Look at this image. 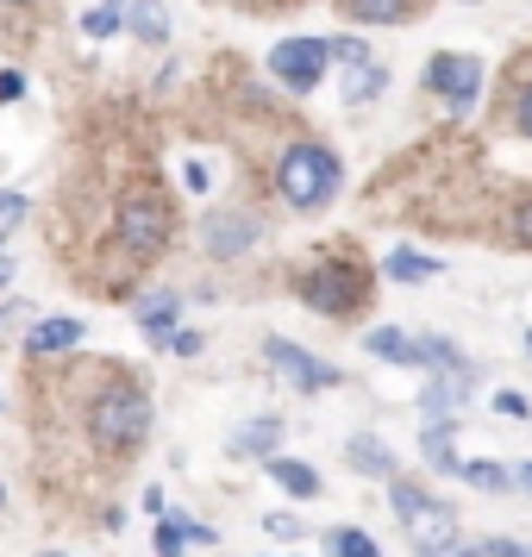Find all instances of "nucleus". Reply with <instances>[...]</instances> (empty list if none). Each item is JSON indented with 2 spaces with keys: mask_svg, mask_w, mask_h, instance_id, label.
I'll use <instances>...</instances> for the list:
<instances>
[{
  "mask_svg": "<svg viewBox=\"0 0 532 557\" xmlns=\"http://www.w3.org/2000/svg\"><path fill=\"white\" fill-rule=\"evenodd\" d=\"M7 282H13V263H7V257H0V288H7Z\"/></svg>",
  "mask_w": 532,
  "mask_h": 557,
  "instance_id": "ea45409f",
  "label": "nucleus"
},
{
  "mask_svg": "<svg viewBox=\"0 0 532 557\" xmlns=\"http://www.w3.org/2000/svg\"><path fill=\"white\" fill-rule=\"evenodd\" d=\"M32 557H63V552H32Z\"/></svg>",
  "mask_w": 532,
  "mask_h": 557,
  "instance_id": "79ce46f5",
  "label": "nucleus"
},
{
  "mask_svg": "<svg viewBox=\"0 0 532 557\" xmlns=\"http://www.w3.org/2000/svg\"><path fill=\"white\" fill-rule=\"evenodd\" d=\"M338 7H345V20H357V26H401V20H413L420 0H338Z\"/></svg>",
  "mask_w": 532,
  "mask_h": 557,
  "instance_id": "2eb2a0df",
  "label": "nucleus"
},
{
  "mask_svg": "<svg viewBox=\"0 0 532 557\" xmlns=\"http://www.w3.org/2000/svg\"><path fill=\"white\" fill-rule=\"evenodd\" d=\"M263 357H270V363L282 370V382H288V388H301V395H320V388H338V382H345V370H332L326 357L301 351V345H288V338H270Z\"/></svg>",
  "mask_w": 532,
  "mask_h": 557,
  "instance_id": "0eeeda50",
  "label": "nucleus"
},
{
  "mask_svg": "<svg viewBox=\"0 0 532 557\" xmlns=\"http://www.w3.org/2000/svg\"><path fill=\"white\" fill-rule=\"evenodd\" d=\"M482 76H488V70H482V57H470V51H438L426 63V88L451 107V113H470V107H477Z\"/></svg>",
  "mask_w": 532,
  "mask_h": 557,
  "instance_id": "423d86ee",
  "label": "nucleus"
},
{
  "mask_svg": "<svg viewBox=\"0 0 532 557\" xmlns=\"http://www.w3.org/2000/svg\"><path fill=\"white\" fill-rule=\"evenodd\" d=\"M382 88H388V70H382L376 57H370L363 70H351V76H345V107L370 101V95H382Z\"/></svg>",
  "mask_w": 532,
  "mask_h": 557,
  "instance_id": "b1692460",
  "label": "nucleus"
},
{
  "mask_svg": "<svg viewBox=\"0 0 532 557\" xmlns=\"http://www.w3.org/2000/svg\"><path fill=\"white\" fill-rule=\"evenodd\" d=\"M276 445H282V420H276V413H257L251 426H238V432H232V445H226V451H232V457H270Z\"/></svg>",
  "mask_w": 532,
  "mask_h": 557,
  "instance_id": "4468645a",
  "label": "nucleus"
},
{
  "mask_svg": "<svg viewBox=\"0 0 532 557\" xmlns=\"http://www.w3.org/2000/svg\"><path fill=\"white\" fill-rule=\"evenodd\" d=\"M514 488H527V495H532V463H520V470H514Z\"/></svg>",
  "mask_w": 532,
  "mask_h": 557,
  "instance_id": "4c0bfd02",
  "label": "nucleus"
},
{
  "mask_svg": "<svg viewBox=\"0 0 532 557\" xmlns=\"http://www.w3.org/2000/svg\"><path fill=\"white\" fill-rule=\"evenodd\" d=\"M326 51L338 57V63H351V70H363V63H370V45H363V38H351V32H345V38H326Z\"/></svg>",
  "mask_w": 532,
  "mask_h": 557,
  "instance_id": "cd10ccee",
  "label": "nucleus"
},
{
  "mask_svg": "<svg viewBox=\"0 0 532 557\" xmlns=\"http://www.w3.org/2000/svg\"><path fill=\"white\" fill-rule=\"evenodd\" d=\"M170 351H176V357H201V332H176V338H170Z\"/></svg>",
  "mask_w": 532,
  "mask_h": 557,
  "instance_id": "c9c22d12",
  "label": "nucleus"
},
{
  "mask_svg": "<svg viewBox=\"0 0 532 557\" xmlns=\"http://www.w3.org/2000/svg\"><path fill=\"white\" fill-rule=\"evenodd\" d=\"M470 388H477V370H432L426 395H420L426 426H457V413H463V401H470Z\"/></svg>",
  "mask_w": 532,
  "mask_h": 557,
  "instance_id": "6e6552de",
  "label": "nucleus"
},
{
  "mask_svg": "<svg viewBox=\"0 0 532 557\" xmlns=\"http://www.w3.org/2000/svg\"><path fill=\"white\" fill-rule=\"evenodd\" d=\"M126 7L132 0H95V7L82 13V32H88V38H113V32L126 26Z\"/></svg>",
  "mask_w": 532,
  "mask_h": 557,
  "instance_id": "5701e85b",
  "label": "nucleus"
},
{
  "mask_svg": "<svg viewBox=\"0 0 532 557\" xmlns=\"http://www.w3.org/2000/svg\"><path fill=\"white\" fill-rule=\"evenodd\" d=\"M176 313H182L176 295H151V301H138V332H145L151 345H170V338H176Z\"/></svg>",
  "mask_w": 532,
  "mask_h": 557,
  "instance_id": "dca6fc26",
  "label": "nucleus"
},
{
  "mask_svg": "<svg viewBox=\"0 0 532 557\" xmlns=\"http://www.w3.org/2000/svg\"><path fill=\"white\" fill-rule=\"evenodd\" d=\"M482 557H532V545H520V539H488Z\"/></svg>",
  "mask_w": 532,
  "mask_h": 557,
  "instance_id": "72a5a7b5",
  "label": "nucleus"
},
{
  "mask_svg": "<svg viewBox=\"0 0 532 557\" xmlns=\"http://www.w3.org/2000/svg\"><path fill=\"white\" fill-rule=\"evenodd\" d=\"M388 507H395V520H401V527H413V520H420L426 507H438V495H432L426 482L395 476V482H388Z\"/></svg>",
  "mask_w": 532,
  "mask_h": 557,
  "instance_id": "a211bd4d",
  "label": "nucleus"
},
{
  "mask_svg": "<svg viewBox=\"0 0 532 557\" xmlns=\"http://www.w3.org/2000/svg\"><path fill=\"white\" fill-rule=\"evenodd\" d=\"M7 320H20V307H0V326H7Z\"/></svg>",
  "mask_w": 532,
  "mask_h": 557,
  "instance_id": "a19ab883",
  "label": "nucleus"
},
{
  "mask_svg": "<svg viewBox=\"0 0 532 557\" xmlns=\"http://www.w3.org/2000/svg\"><path fill=\"white\" fill-rule=\"evenodd\" d=\"M326 557H382V552H376V539H370L363 527H338L326 539Z\"/></svg>",
  "mask_w": 532,
  "mask_h": 557,
  "instance_id": "393cba45",
  "label": "nucleus"
},
{
  "mask_svg": "<svg viewBox=\"0 0 532 557\" xmlns=\"http://www.w3.org/2000/svg\"><path fill=\"white\" fill-rule=\"evenodd\" d=\"M326 63H332L326 38H282L263 70H270V76H276L288 95H313V88L326 82Z\"/></svg>",
  "mask_w": 532,
  "mask_h": 557,
  "instance_id": "39448f33",
  "label": "nucleus"
},
{
  "mask_svg": "<svg viewBox=\"0 0 532 557\" xmlns=\"http://www.w3.org/2000/svg\"><path fill=\"white\" fill-rule=\"evenodd\" d=\"M363 351L382 357V363H401V370H426V357H420V338H407V332H395V326L363 332Z\"/></svg>",
  "mask_w": 532,
  "mask_h": 557,
  "instance_id": "f8f14e48",
  "label": "nucleus"
},
{
  "mask_svg": "<svg viewBox=\"0 0 532 557\" xmlns=\"http://www.w3.org/2000/svg\"><path fill=\"white\" fill-rule=\"evenodd\" d=\"M527 351H532V332H527Z\"/></svg>",
  "mask_w": 532,
  "mask_h": 557,
  "instance_id": "c03bdc74",
  "label": "nucleus"
},
{
  "mask_svg": "<svg viewBox=\"0 0 532 557\" xmlns=\"http://www.w3.org/2000/svg\"><path fill=\"white\" fill-rule=\"evenodd\" d=\"M145 513H151V520H163V513H170V507H163V488H145Z\"/></svg>",
  "mask_w": 532,
  "mask_h": 557,
  "instance_id": "e433bc0d",
  "label": "nucleus"
},
{
  "mask_svg": "<svg viewBox=\"0 0 532 557\" xmlns=\"http://www.w3.org/2000/svg\"><path fill=\"white\" fill-rule=\"evenodd\" d=\"M26 220V195L20 188H0V226H20Z\"/></svg>",
  "mask_w": 532,
  "mask_h": 557,
  "instance_id": "c756f323",
  "label": "nucleus"
},
{
  "mask_svg": "<svg viewBox=\"0 0 532 557\" xmlns=\"http://www.w3.org/2000/svg\"><path fill=\"white\" fill-rule=\"evenodd\" d=\"M263 527L276 532V539H301L307 520H301V513H263Z\"/></svg>",
  "mask_w": 532,
  "mask_h": 557,
  "instance_id": "7c9ffc66",
  "label": "nucleus"
},
{
  "mask_svg": "<svg viewBox=\"0 0 532 557\" xmlns=\"http://www.w3.org/2000/svg\"><path fill=\"white\" fill-rule=\"evenodd\" d=\"M445 557H482V545H457V552H445Z\"/></svg>",
  "mask_w": 532,
  "mask_h": 557,
  "instance_id": "58836bf2",
  "label": "nucleus"
},
{
  "mask_svg": "<svg viewBox=\"0 0 532 557\" xmlns=\"http://www.w3.org/2000/svg\"><path fill=\"white\" fill-rule=\"evenodd\" d=\"M495 413H507V420H527L532 401H527V395H514V388H502V395H495Z\"/></svg>",
  "mask_w": 532,
  "mask_h": 557,
  "instance_id": "2f4dec72",
  "label": "nucleus"
},
{
  "mask_svg": "<svg viewBox=\"0 0 532 557\" xmlns=\"http://www.w3.org/2000/svg\"><path fill=\"white\" fill-rule=\"evenodd\" d=\"M338 151L332 145H320V138H301V145H288V151L276 157V195L295 213H313V207H326L332 195H338Z\"/></svg>",
  "mask_w": 532,
  "mask_h": 557,
  "instance_id": "f03ea898",
  "label": "nucleus"
},
{
  "mask_svg": "<svg viewBox=\"0 0 532 557\" xmlns=\"http://www.w3.org/2000/svg\"><path fill=\"white\" fill-rule=\"evenodd\" d=\"M176 520H182V539H188V545H213V539H220V532H213V527H201L195 513H176Z\"/></svg>",
  "mask_w": 532,
  "mask_h": 557,
  "instance_id": "473e14b6",
  "label": "nucleus"
},
{
  "mask_svg": "<svg viewBox=\"0 0 532 557\" xmlns=\"http://www.w3.org/2000/svg\"><path fill=\"white\" fill-rule=\"evenodd\" d=\"M126 26H132L138 45H163V38H170V13H163V0H132Z\"/></svg>",
  "mask_w": 532,
  "mask_h": 557,
  "instance_id": "6ab92c4d",
  "label": "nucleus"
},
{
  "mask_svg": "<svg viewBox=\"0 0 532 557\" xmlns=\"http://www.w3.org/2000/svg\"><path fill=\"white\" fill-rule=\"evenodd\" d=\"M0 7H26V0H0Z\"/></svg>",
  "mask_w": 532,
  "mask_h": 557,
  "instance_id": "37998d69",
  "label": "nucleus"
},
{
  "mask_svg": "<svg viewBox=\"0 0 532 557\" xmlns=\"http://www.w3.org/2000/svg\"><path fill=\"white\" fill-rule=\"evenodd\" d=\"M82 345V320H38V326L26 332V357H57V351H76Z\"/></svg>",
  "mask_w": 532,
  "mask_h": 557,
  "instance_id": "ddd939ff",
  "label": "nucleus"
},
{
  "mask_svg": "<svg viewBox=\"0 0 532 557\" xmlns=\"http://www.w3.org/2000/svg\"><path fill=\"white\" fill-rule=\"evenodd\" d=\"M345 463H351L357 476H370V482H395V476H401L395 451L382 445L376 432H351V438H345Z\"/></svg>",
  "mask_w": 532,
  "mask_h": 557,
  "instance_id": "9b49d317",
  "label": "nucleus"
},
{
  "mask_svg": "<svg viewBox=\"0 0 532 557\" xmlns=\"http://www.w3.org/2000/svg\"><path fill=\"white\" fill-rule=\"evenodd\" d=\"M407 545H413L420 557H445V552H457V545H463V532H457V513H451L445 502L426 507V513H420V520L407 527Z\"/></svg>",
  "mask_w": 532,
  "mask_h": 557,
  "instance_id": "9d476101",
  "label": "nucleus"
},
{
  "mask_svg": "<svg viewBox=\"0 0 532 557\" xmlns=\"http://www.w3.org/2000/svg\"><path fill=\"white\" fill-rule=\"evenodd\" d=\"M113 232H120V251H126V257L151 263V257L176 238V207H170V195H163V188H132L126 201H120Z\"/></svg>",
  "mask_w": 532,
  "mask_h": 557,
  "instance_id": "7ed1b4c3",
  "label": "nucleus"
},
{
  "mask_svg": "<svg viewBox=\"0 0 532 557\" xmlns=\"http://www.w3.org/2000/svg\"><path fill=\"white\" fill-rule=\"evenodd\" d=\"M270 476H276L295 502H320V488H326V482H320V470H313V463H301V457H270Z\"/></svg>",
  "mask_w": 532,
  "mask_h": 557,
  "instance_id": "f3484780",
  "label": "nucleus"
},
{
  "mask_svg": "<svg viewBox=\"0 0 532 557\" xmlns=\"http://www.w3.org/2000/svg\"><path fill=\"white\" fill-rule=\"evenodd\" d=\"M295 288H301V301L313 313H351V307H363V270L357 263H338V257L307 263Z\"/></svg>",
  "mask_w": 532,
  "mask_h": 557,
  "instance_id": "20e7f679",
  "label": "nucleus"
},
{
  "mask_svg": "<svg viewBox=\"0 0 532 557\" xmlns=\"http://www.w3.org/2000/svg\"><path fill=\"white\" fill-rule=\"evenodd\" d=\"M382 270H388V282H432L445 263H438V257H426V251H407V245H395Z\"/></svg>",
  "mask_w": 532,
  "mask_h": 557,
  "instance_id": "412c9836",
  "label": "nucleus"
},
{
  "mask_svg": "<svg viewBox=\"0 0 532 557\" xmlns=\"http://www.w3.org/2000/svg\"><path fill=\"white\" fill-rule=\"evenodd\" d=\"M463 482L482 488V495H507V488H514V470L495 463V457H463Z\"/></svg>",
  "mask_w": 532,
  "mask_h": 557,
  "instance_id": "4be33fe9",
  "label": "nucleus"
},
{
  "mask_svg": "<svg viewBox=\"0 0 532 557\" xmlns=\"http://www.w3.org/2000/svg\"><path fill=\"white\" fill-rule=\"evenodd\" d=\"M182 552H188L182 520H176V513H163V520H157V557H182Z\"/></svg>",
  "mask_w": 532,
  "mask_h": 557,
  "instance_id": "bb28decb",
  "label": "nucleus"
},
{
  "mask_svg": "<svg viewBox=\"0 0 532 557\" xmlns=\"http://www.w3.org/2000/svg\"><path fill=\"white\" fill-rule=\"evenodd\" d=\"M451 432L457 426H426V432H420V457H426L438 476H463V457H457Z\"/></svg>",
  "mask_w": 532,
  "mask_h": 557,
  "instance_id": "aec40b11",
  "label": "nucleus"
},
{
  "mask_svg": "<svg viewBox=\"0 0 532 557\" xmlns=\"http://www.w3.org/2000/svg\"><path fill=\"white\" fill-rule=\"evenodd\" d=\"M257 213H238V207H226V213H207L201 220V245L207 257H238V251H251L257 245Z\"/></svg>",
  "mask_w": 532,
  "mask_h": 557,
  "instance_id": "1a4fd4ad",
  "label": "nucleus"
},
{
  "mask_svg": "<svg viewBox=\"0 0 532 557\" xmlns=\"http://www.w3.org/2000/svg\"><path fill=\"white\" fill-rule=\"evenodd\" d=\"M88 438H95V451L107 457H126L138 451L145 438H151V395L138 388L132 376H107L95 395H88Z\"/></svg>",
  "mask_w": 532,
  "mask_h": 557,
  "instance_id": "f257e3e1",
  "label": "nucleus"
},
{
  "mask_svg": "<svg viewBox=\"0 0 532 557\" xmlns=\"http://www.w3.org/2000/svg\"><path fill=\"white\" fill-rule=\"evenodd\" d=\"M26 95V76L20 70H0V101H20Z\"/></svg>",
  "mask_w": 532,
  "mask_h": 557,
  "instance_id": "f704fd0d",
  "label": "nucleus"
},
{
  "mask_svg": "<svg viewBox=\"0 0 532 557\" xmlns=\"http://www.w3.org/2000/svg\"><path fill=\"white\" fill-rule=\"evenodd\" d=\"M507 113H514V132H520V138H532V76L514 88V107H507Z\"/></svg>",
  "mask_w": 532,
  "mask_h": 557,
  "instance_id": "c85d7f7f",
  "label": "nucleus"
},
{
  "mask_svg": "<svg viewBox=\"0 0 532 557\" xmlns=\"http://www.w3.org/2000/svg\"><path fill=\"white\" fill-rule=\"evenodd\" d=\"M507 245L532 251V195H520V201L507 207Z\"/></svg>",
  "mask_w": 532,
  "mask_h": 557,
  "instance_id": "a878e982",
  "label": "nucleus"
}]
</instances>
